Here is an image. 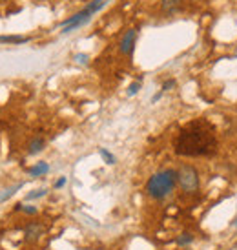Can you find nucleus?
<instances>
[{"label":"nucleus","instance_id":"nucleus-15","mask_svg":"<svg viewBox=\"0 0 237 250\" xmlns=\"http://www.w3.org/2000/svg\"><path fill=\"white\" fill-rule=\"evenodd\" d=\"M48 194V188H39V190H33V192H29L28 194V201H33V199H40V197H44V195Z\"/></svg>","mask_w":237,"mask_h":250},{"label":"nucleus","instance_id":"nucleus-10","mask_svg":"<svg viewBox=\"0 0 237 250\" xmlns=\"http://www.w3.org/2000/svg\"><path fill=\"white\" fill-rule=\"evenodd\" d=\"M49 172V165L48 163H37L35 167H31L28 170V174L31 177H42V175H46Z\"/></svg>","mask_w":237,"mask_h":250},{"label":"nucleus","instance_id":"nucleus-9","mask_svg":"<svg viewBox=\"0 0 237 250\" xmlns=\"http://www.w3.org/2000/svg\"><path fill=\"white\" fill-rule=\"evenodd\" d=\"M24 187V183H17V185H13V187L9 188H4V190H0V203H6L7 199H11L20 188Z\"/></svg>","mask_w":237,"mask_h":250},{"label":"nucleus","instance_id":"nucleus-18","mask_svg":"<svg viewBox=\"0 0 237 250\" xmlns=\"http://www.w3.org/2000/svg\"><path fill=\"white\" fill-rule=\"evenodd\" d=\"M66 183H68V177H60V179H57V181H55V185H53V188H57V190H59V188H62L64 185H66Z\"/></svg>","mask_w":237,"mask_h":250},{"label":"nucleus","instance_id":"nucleus-7","mask_svg":"<svg viewBox=\"0 0 237 250\" xmlns=\"http://www.w3.org/2000/svg\"><path fill=\"white\" fill-rule=\"evenodd\" d=\"M182 7V0H162L160 2V11L164 15H174Z\"/></svg>","mask_w":237,"mask_h":250},{"label":"nucleus","instance_id":"nucleus-4","mask_svg":"<svg viewBox=\"0 0 237 250\" xmlns=\"http://www.w3.org/2000/svg\"><path fill=\"white\" fill-rule=\"evenodd\" d=\"M177 185L181 187L182 192L186 194H196L199 187H201V179H199V172L192 165H182L177 170Z\"/></svg>","mask_w":237,"mask_h":250},{"label":"nucleus","instance_id":"nucleus-6","mask_svg":"<svg viewBox=\"0 0 237 250\" xmlns=\"http://www.w3.org/2000/svg\"><path fill=\"white\" fill-rule=\"evenodd\" d=\"M44 232H46V229H44L42 223L31 221L24 227V239H26L28 243H35V241H39V239L44 236Z\"/></svg>","mask_w":237,"mask_h":250},{"label":"nucleus","instance_id":"nucleus-12","mask_svg":"<svg viewBox=\"0 0 237 250\" xmlns=\"http://www.w3.org/2000/svg\"><path fill=\"white\" fill-rule=\"evenodd\" d=\"M194 234L192 232H182V234H179L177 236V239H175V243L179 245V247H188V245L194 243Z\"/></svg>","mask_w":237,"mask_h":250},{"label":"nucleus","instance_id":"nucleus-2","mask_svg":"<svg viewBox=\"0 0 237 250\" xmlns=\"http://www.w3.org/2000/svg\"><path fill=\"white\" fill-rule=\"evenodd\" d=\"M177 187V170H160V172H155L150 179L146 181V194L152 197V199H157V201H162L166 199L168 195L174 192V188Z\"/></svg>","mask_w":237,"mask_h":250},{"label":"nucleus","instance_id":"nucleus-20","mask_svg":"<svg viewBox=\"0 0 237 250\" xmlns=\"http://www.w3.org/2000/svg\"><path fill=\"white\" fill-rule=\"evenodd\" d=\"M230 225H232V227H237V217H236V219H234V221L230 223Z\"/></svg>","mask_w":237,"mask_h":250},{"label":"nucleus","instance_id":"nucleus-8","mask_svg":"<svg viewBox=\"0 0 237 250\" xmlns=\"http://www.w3.org/2000/svg\"><path fill=\"white\" fill-rule=\"evenodd\" d=\"M44 148H46V141L42 139V137H35V139L29 141L28 153H29V155H37V153H40Z\"/></svg>","mask_w":237,"mask_h":250},{"label":"nucleus","instance_id":"nucleus-1","mask_svg":"<svg viewBox=\"0 0 237 250\" xmlns=\"http://www.w3.org/2000/svg\"><path fill=\"white\" fill-rule=\"evenodd\" d=\"M216 135L212 126L206 121H196L190 123L186 128H182L175 141V152L186 157H199L216 152Z\"/></svg>","mask_w":237,"mask_h":250},{"label":"nucleus","instance_id":"nucleus-19","mask_svg":"<svg viewBox=\"0 0 237 250\" xmlns=\"http://www.w3.org/2000/svg\"><path fill=\"white\" fill-rule=\"evenodd\" d=\"M75 61H77L79 64H88V55H82V53H79V55H75Z\"/></svg>","mask_w":237,"mask_h":250},{"label":"nucleus","instance_id":"nucleus-14","mask_svg":"<svg viewBox=\"0 0 237 250\" xmlns=\"http://www.w3.org/2000/svg\"><path fill=\"white\" fill-rule=\"evenodd\" d=\"M99 155L102 157V161H104L106 165H115L117 163V157L112 152H108L106 148H99Z\"/></svg>","mask_w":237,"mask_h":250},{"label":"nucleus","instance_id":"nucleus-21","mask_svg":"<svg viewBox=\"0 0 237 250\" xmlns=\"http://www.w3.org/2000/svg\"><path fill=\"white\" fill-rule=\"evenodd\" d=\"M234 59H237V51H236V53H234Z\"/></svg>","mask_w":237,"mask_h":250},{"label":"nucleus","instance_id":"nucleus-11","mask_svg":"<svg viewBox=\"0 0 237 250\" xmlns=\"http://www.w3.org/2000/svg\"><path fill=\"white\" fill-rule=\"evenodd\" d=\"M29 42V37L20 35H0V44H24Z\"/></svg>","mask_w":237,"mask_h":250},{"label":"nucleus","instance_id":"nucleus-3","mask_svg":"<svg viewBox=\"0 0 237 250\" xmlns=\"http://www.w3.org/2000/svg\"><path fill=\"white\" fill-rule=\"evenodd\" d=\"M104 4H106V0H91L90 4L84 7L82 11L75 13L73 17L66 19V21L60 24V26H62V33H71V31H75V29L80 28V26H84V24L90 21L93 15L97 13L99 9H102V7H104Z\"/></svg>","mask_w":237,"mask_h":250},{"label":"nucleus","instance_id":"nucleus-5","mask_svg":"<svg viewBox=\"0 0 237 250\" xmlns=\"http://www.w3.org/2000/svg\"><path fill=\"white\" fill-rule=\"evenodd\" d=\"M135 42H137V29H128L120 39V44H118L120 53L132 57L133 51H135Z\"/></svg>","mask_w":237,"mask_h":250},{"label":"nucleus","instance_id":"nucleus-17","mask_svg":"<svg viewBox=\"0 0 237 250\" xmlns=\"http://www.w3.org/2000/svg\"><path fill=\"white\" fill-rule=\"evenodd\" d=\"M174 86H175V81H174V79H170V81H166V83L162 84V88H160V91H162V93H164V91L172 90V88H174Z\"/></svg>","mask_w":237,"mask_h":250},{"label":"nucleus","instance_id":"nucleus-13","mask_svg":"<svg viewBox=\"0 0 237 250\" xmlns=\"http://www.w3.org/2000/svg\"><path fill=\"white\" fill-rule=\"evenodd\" d=\"M15 210H17V212H24V214H28V215L39 214V208H37V207H33V205H24V203H17V205H15Z\"/></svg>","mask_w":237,"mask_h":250},{"label":"nucleus","instance_id":"nucleus-16","mask_svg":"<svg viewBox=\"0 0 237 250\" xmlns=\"http://www.w3.org/2000/svg\"><path fill=\"white\" fill-rule=\"evenodd\" d=\"M140 81H142V79H139V81H135V83H132L130 86H128V91H126V93H128V97H133V95H137V93H139Z\"/></svg>","mask_w":237,"mask_h":250}]
</instances>
